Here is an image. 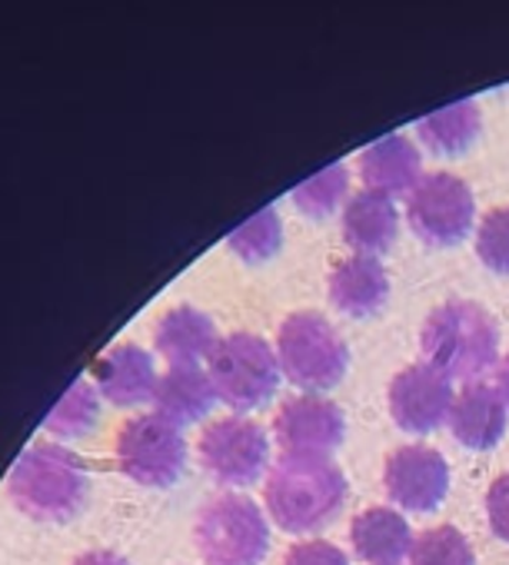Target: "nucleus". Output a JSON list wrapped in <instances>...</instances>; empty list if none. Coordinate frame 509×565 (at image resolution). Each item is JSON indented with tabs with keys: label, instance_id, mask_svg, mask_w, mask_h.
Here are the masks:
<instances>
[{
	"label": "nucleus",
	"instance_id": "obj_8",
	"mask_svg": "<svg viewBox=\"0 0 509 565\" xmlns=\"http://www.w3.org/2000/svg\"><path fill=\"white\" fill-rule=\"evenodd\" d=\"M473 193L453 173H426L406 200L413 233L430 246H456L473 230Z\"/></svg>",
	"mask_w": 509,
	"mask_h": 565
},
{
	"label": "nucleus",
	"instance_id": "obj_4",
	"mask_svg": "<svg viewBox=\"0 0 509 565\" xmlns=\"http://www.w3.org/2000/svg\"><path fill=\"white\" fill-rule=\"evenodd\" d=\"M193 539L206 565H261L271 548L261 505L236 492L213 495L200 505Z\"/></svg>",
	"mask_w": 509,
	"mask_h": 565
},
{
	"label": "nucleus",
	"instance_id": "obj_19",
	"mask_svg": "<svg viewBox=\"0 0 509 565\" xmlns=\"http://www.w3.org/2000/svg\"><path fill=\"white\" fill-rule=\"evenodd\" d=\"M396 226H400V220H396L393 200L383 193H373V190L357 193L343 213V236L363 256H377V253L390 249L396 239Z\"/></svg>",
	"mask_w": 509,
	"mask_h": 565
},
{
	"label": "nucleus",
	"instance_id": "obj_1",
	"mask_svg": "<svg viewBox=\"0 0 509 565\" xmlns=\"http://www.w3.org/2000/svg\"><path fill=\"white\" fill-rule=\"evenodd\" d=\"M87 469L61 443H34L11 466L8 489L14 505L38 522H67L87 499Z\"/></svg>",
	"mask_w": 509,
	"mask_h": 565
},
{
	"label": "nucleus",
	"instance_id": "obj_7",
	"mask_svg": "<svg viewBox=\"0 0 509 565\" xmlns=\"http://www.w3.org/2000/svg\"><path fill=\"white\" fill-rule=\"evenodd\" d=\"M114 456L127 479L150 489L173 486L187 469V443L180 426L167 423L157 413L127 419L117 429Z\"/></svg>",
	"mask_w": 509,
	"mask_h": 565
},
{
	"label": "nucleus",
	"instance_id": "obj_28",
	"mask_svg": "<svg viewBox=\"0 0 509 565\" xmlns=\"http://www.w3.org/2000/svg\"><path fill=\"white\" fill-rule=\"evenodd\" d=\"M486 509H489V525L499 539L509 542V472L499 476L492 486H489V495H486Z\"/></svg>",
	"mask_w": 509,
	"mask_h": 565
},
{
	"label": "nucleus",
	"instance_id": "obj_26",
	"mask_svg": "<svg viewBox=\"0 0 509 565\" xmlns=\"http://www.w3.org/2000/svg\"><path fill=\"white\" fill-rule=\"evenodd\" d=\"M476 249L489 269L509 273V210H489L483 216L476 233Z\"/></svg>",
	"mask_w": 509,
	"mask_h": 565
},
{
	"label": "nucleus",
	"instance_id": "obj_22",
	"mask_svg": "<svg viewBox=\"0 0 509 565\" xmlns=\"http://www.w3.org/2000/svg\"><path fill=\"white\" fill-rule=\"evenodd\" d=\"M97 419H100V393L91 380H77L47 413L44 429L61 439H77L87 436L97 426Z\"/></svg>",
	"mask_w": 509,
	"mask_h": 565
},
{
	"label": "nucleus",
	"instance_id": "obj_3",
	"mask_svg": "<svg viewBox=\"0 0 509 565\" xmlns=\"http://www.w3.org/2000/svg\"><path fill=\"white\" fill-rule=\"evenodd\" d=\"M496 323L476 303H443L423 327V356L443 376H483L496 360Z\"/></svg>",
	"mask_w": 509,
	"mask_h": 565
},
{
	"label": "nucleus",
	"instance_id": "obj_17",
	"mask_svg": "<svg viewBox=\"0 0 509 565\" xmlns=\"http://www.w3.org/2000/svg\"><path fill=\"white\" fill-rule=\"evenodd\" d=\"M216 403V390L210 373L200 366H170L153 393L157 416H163L173 426H190L200 423Z\"/></svg>",
	"mask_w": 509,
	"mask_h": 565
},
{
	"label": "nucleus",
	"instance_id": "obj_6",
	"mask_svg": "<svg viewBox=\"0 0 509 565\" xmlns=\"http://www.w3.org/2000/svg\"><path fill=\"white\" fill-rule=\"evenodd\" d=\"M280 373L304 390H330L347 373V343L317 313H294L277 337Z\"/></svg>",
	"mask_w": 509,
	"mask_h": 565
},
{
	"label": "nucleus",
	"instance_id": "obj_11",
	"mask_svg": "<svg viewBox=\"0 0 509 565\" xmlns=\"http://www.w3.org/2000/svg\"><path fill=\"white\" fill-rule=\"evenodd\" d=\"M383 482L400 509L433 512L449 492V466L436 449L403 446L386 459Z\"/></svg>",
	"mask_w": 509,
	"mask_h": 565
},
{
	"label": "nucleus",
	"instance_id": "obj_5",
	"mask_svg": "<svg viewBox=\"0 0 509 565\" xmlns=\"http://www.w3.org/2000/svg\"><path fill=\"white\" fill-rule=\"evenodd\" d=\"M206 373L213 380L216 399H223L236 413H250L267 406L277 393L280 360L267 347V340L253 333H230L206 360Z\"/></svg>",
	"mask_w": 509,
	"mask_h": 565
},
{
	"label": "nucleus",
	"instance_id": "obj_29",
	"mask_svg": "<svg viewBox=\"0 0 509 565\" xmlns=\"http://www.w3.org/2000/svg\"><path fill=\"white\" fill-rule=\"evenodd\" d=\"M71 565H130L120 552H110V548H91L84 555H77Z\"/></svg>",
	"mask_w": 509,
	"mask_h": 565
},
{
	"label": "nucleus",
	"instance_id": "obj_24",
	"mask_svg": "<svg viewBox=\"0 0 509 565\" xmlns=\"http://www.w3.org/2000/svg\"><path fill=\"white\" fill-rule=\"evenodd\" d=\"M410 565H473V548L459 529L436 525L413 542Z\"/></svg>",
	"mask_w": 509,
	"mask_h": 565
},
{
	"label": "nucleus",
	"instance_id": "obj_21",
	"mask_svg": "<svg viewBox=\"0 0 509 565\" xmlns=\"http://www.w3.org/2000/svg\"><path fill=\"white\" fill-rule=\"evenodd\" d=\"M416 130L433 153H463L479 134V107L473 100H456L423 117Z\"/></svg>",
	"mask_w": 509,
	"mask_h": 565
},
{
	"label": "nucleus",
	"instance_id": "obj_23",
	"mask_svg": "<svg viewBox=\"0 0 509 565\" xmlns=\"http://www.w3.org/2000/svg\"><path fill=\"white\" fill-rule=\"evenodd\" d=\"M280 239H284V226H280V216L274 206L261 210L257 216H250L243 226H236L230 233V249L236 256H243L246 263H261L267 256H274L280 249Z\"/></svg>",
	"mask_w": 509,
	"mask_h": 565
},
{
	"label": "nucleus",
	"instance_id": "obj_2",
	"mask_svg": "<svg viewBox=\"0 0 509 565\" xmlns=\"http://www.w3.org/2000/svg\"><path fill=\"white\" fill-rule=\"evenodd\" d=\"M347 499V479L327 456H284L267 479V509L287 532L324 529Z\"/></svg>",
	"mask_w": 509,
	"mask_h": 565
},
{
	"label": "nucleus",
	"instance_id": "obj_27",
	"mask_svg": "<svg viewBox=\"0 0 509 565\" xmlns=\"http://www.w3.org/2000/svg\"><path fill=\"white\" fill-rule=\"evenodd\" d=\"M284 565H350L347 555L330 545V542H320V539H310V542H300L287 552V562Z\"/></svg>",
	"mask_w": 509,
	"mask_h": 565
},
{
	"label": "nucleus",
	"instance_id": "obj_13",
	"mask_svg": "<svg viewBox=\"0 0 509 565\" xmlns=\"http://www.w3.org/2000/svg\"><path fill=\"white\" fill-rule=\"evenodd\" d=\"M91 383L97 386L100 399L114 406H140L153 399L160 376L147 350L134 343H117L91 363Z\"/></svg>",
	"mask_w": 509,
	"mask_h": 565
},
{
	"label": "nucleus",
	"instance_id": "obj_14",
	"mask_svg": "<svg viewBox=\"0 0 509 565\" xmlns=\"http://www.w3.org/2000/svg\"><path fill=\"white\" fill-rule=\"evenodd\" d=\"M360 173L367 190L373 193H383L390 200L403 193L410 196L420 183V150L400 134L380 137L360 153Z\"/></svg>",
	"mask_w": 509,
	"mask_h": 565
},
{
	"label": "nucleus",
	"instance_id": "obj_30",
	"mask_svg": "<svg viewBox=\"0 0 509 565\" xmlns=\"http://www.w3.org/2000/svg\"><path fill=\"white\" fill-rule=\"evenodd\" d=\"M499 396H502V403L509 406V356H506L502 366H499Z\"/></svg>",
	"mask_w": 509,
	"mask_h": 565
},
{
	"label": "nucleus",
	"instance_id": "obj_10",
	"mask_svg": "<svg viewBox=\"0 0 509 565\" xmlns=\"http://www.w3.org/2000/svg\"><path fill=\"white\" fill-rule=\"evenodd\" d=\"M390 413L406 433H433L453 413L449 376L433 370L430 363L406 366L390 386Z\"/></svg>",
	"mask_w": 509,
	"mask_h": 565
},
{
	"label": "nucleus",
	"instance_id": "obj_15",
	"mask_svg": "<svg viewBox=\"0 0 509 565\" xmlns=\"http://www.w3.org/2000/svg\"><path fill=\"white\" fill-rule=\"evenodd\" d=\"M390 294L386 269L377 256H350L330 276V300L347 317H370L383 307Z\"/></svg>",
	"mask_w": 509,
	"mask_h": 565
},
{
	"label": "nucleus",
	"instance_id": "obj_25",
	"mask_svg": "<svg viewBox=\"0 0 509 565\" xmlns=\"http://www.w3.org/2000/svg\"><path fill=\"white\" fill-rule=\"evenodd\" d=\"M347 183H350L347 167L333 163V167L320 170L317 177L304 180V183L294 190V203H297L307 216H327V213H333V210L343 203Z\"/></svg>",
	"mask_w": 509,
	"mask_h": 565
},
{
	"label": "nucleus",
	"instance_id": "obj_16",
	"mask_svg": "<svg viewBox=\"0 0 509 565\" xmlns=\"http://www.w3.org/2000/svg\"><path fill=\"white\" fill-rule=\"evenodd\" d=\"M220 337L216 327L206 313L193 307H177L170 310L153 333V347L170 366H200V360H210L216 350Z\"/></svg>",
	"mask_w": 509,
	"mask_h": 565
},
{
	"label": "nucleus",
	"instance_id": "obj_9",
	"mask_svg": "<svg viewBox=\"0 0 509 565\" xmlns=\"http://www.w3.org/2000/svg\"><path fill=\"white\" fill-rule=\"evenodd\" d=\"M197 449H200L203 469L216 482L250 486V482H257L261 472L267 469L271 439L253 419L226 416V419H216L203 429Z\"/></svg>",
	"mask_w": 509,
	"mask_h": 565
},
{
	"label": "nucleus",
	"instance_id": "obj_18",
	"mask_svg": "<svg viewBox=\"0 0 509 565\" xmlns=\"http://www.w3.org/2000/svg\"><path fill=\"white\" fill-rule=\"evenodd\" d=\"M449 426L466 449H492L506 429V403L496 390L473 383L453 399Z\"/></svg>",
	"mask_w": 509,
	"mask_h": 565
},
{
	"label": "nucleus",
	"instance_id": "obj_20",
	"mask_svg": "<svg viewBox=\"0 0 509 565\" xmlns=\"http://www.w3.org/2000/svg\"><path fill=\"white\" fill-rule=\"evenodd\" d=\"M353 548L363 562L373 565H396L410 548H413V535L410 525L400 512L393 509H367L353 519Z\"/></svg>",
	"mask_w": 509,
	"mask_h": 565
},
{
	"label": "nucleus",
	"instance_id": "obj_12",
	"mask_svg": "<svg viewBox=\"0 0 509 565\" xmlns=\"http://www.w3.org/2000/svg\"><path fill=\"white\" fill-rule=\"evenodd\" d=\"M284 456H330L343 443V413L320 396L287 399L274 419Z\"/></svg>",
	"mask_w": 509,
	"mask_h": 565
}]
</instances>
